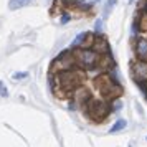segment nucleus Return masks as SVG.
Listing matches in <instances>:
<instances>
[{
  "label": "nucleus",
  "instance_id": "obj_17",
  "mask_svg": "<svg viewBox=\"0 0 147 147\" xmlns=\"http://www.w3.org/2000/svg\"><path fill=\"white\" fill-rule=\"evenodd\" d=\"M69 18H71V17H69V15H63V17H61V23H68V22H69Z\"/></svg>",
  "mask_w": 147,
  "mask_h": 147
},
{
  "label": "nucleus",
  "instance_id": "obj_6",
  "mask_svg": "<svg viewBox=\"0 0 147 147\" xmlns=\"http://www.w3.org/2000/svg\"><path fill=\"white\" fill-rule=\"evenodd\" d=\"M132 76L137 83L147 81V60H137L132 63Z\"/></svg>",
  "mask_w": 147,
  "mask_h": 147
},
{
  "label": "nucleus",
  "instance_id": "obj_9",
  "mask_svg": "<svg viewBox=\"0 0 147 147\" xmlns=\"http://www.w3.org/2000/svg\"><path fill=\"white\" fill-rule=\"evenodd\" d=\"M73 98L74 101H76V104H80V106H84L88 101L91 99V94H89V91H88L86 88H76L73 91Z\"/></svg>",
  "mask_w": 147,
  "mask_h": 147
},
{
  "label": "nucleus",
  "instance_id": "obj_11",
  "mask_svg": "<svg viewBox=\"0 0 147 147\" xmlns=\"http://www.w3.org/2000/svg\"><path fill=\"white\" fill-rule=\"evenodd\" d=\"M126 126H127V121H126V119H117V121L113 124V127L109 129V132H111V134H116V132H119V131H122V129H126Z\"/></svg>",
  "mask_w": 147,
  "mask_h": 147
},
{
  "label": "nucleus",
  "instance_id": "obj_5",
  "mask_svg": "<svg viewBox=\"0 0 147 147\" xmlns=\"http://www.w3.org/2000/svg\"><path fill=\"white\" fill-rule=\"evenodd\" d=\"M76 65V58H74V51H65L61 53L51 65V71L53 73H61L66 69H73Z\"/></svg>",
  "mask_w": 147,
  "mask_h": 147
},
{
  "label": "nucleus",
  "instance_id": "obj_14",
  "mask_svg": "<svg viewBox=\"0 0 147 147\" xmlns=\"http://www.w3.org/2000/svg\"><path fill=\"white\" fill-rule=\"evenodd\" d=\"M12 78H13L15 81L25 80V78H28V73H27V71H17V73H13V74H12Z\"/></svg>",
  "mask_w": 147,
  "mask_h": 147
},
{
  "label": "nucleus",
  "instance_id": "obj_4",
  "mask_svg": "<svg viewBox=\"0 0 147 147\" xmlns=\"http://www.w3.org/2000/svg\"><path fill=\"white\" fill-rule=\"evenodd\" d=\"M96 88L99 89V93L107 98V99H116V98H119L121 93H122V88H121L119 83H116L113 81V78L109 76V74H102L99 76L98 80H96Z\"/></svg>",
  "mask_w": 147,
  "mask_h": 147
},
{
  "label": "nucleus",
  "instance_id": "obj_8",
  "mask_svg": "<svg viewBox=\"0 0 147 147\" xmlns=\"http://www.w3.org/2000/svg\"><path fill=\"white\" fill-rule=\"evenodd\" d=\"M134 51H136V56L139 60H147V38L146 36H139L136 40Z\"/></svg>",
  "mask_w": 147,
  "mask_h": 147
},
{
  "label": "nucleus",
  "instance_id": "obj_18",
  "mask_svg": "<svg viewBox=\"0 0 147 147\" xmlns=\"http://www.w3.org/2000/svg\"><path fill=\"white\" fill-rule=\"evenodd\" d=\"M139 84H140V88H142V89L146 91V94H147V81H144V83H139Z\"/></svg>",
  "mask_w": 147,
  "mask_h": 147
},
{
  "label": "nucleus",
  "instance_id": "obj_1",
  "mask_svg": "<svg viewBox=\"0 0 147 147\" xmlns=\"http://www.w3.org/2000/svg\"><path fill=\"white\" fill-rule=\"evenodd\" d=\"M81 78L83 74L76 69H66V71H61L56 73L55 76V84H56V91H71L73 93L76 88L80 86Z\"/></svg>",
  "mask_w": 147,
  "mask_h": 147
},
{
  "label": "nucleus",
  "instance_id": "obj_10",
  "mask_svg": "<svg viewBox=\"0 0 147 147\" xmlns=\"http://www.w3.org/2000/svg\"><path fill=\"white\" fill-rule=\"evenodd\" d=\"M32 2H33V0H10V2H8V8H10V10H20V8L30 5Z\"/></svg>",
  "mask_w": 147,
  "mask_h": 147
},
{
  "label": "nucleus",
  "instance_id": "obj_13",
  "mask_svg": "<svg viewBox=\"0 0 147 147\" xmlns=\"http://www.w3.org/2000/svg\"><path fill=\"white\" fill-rule=\"evenodd\" d=\"M102 30H104V20H102V18H98L96 23H94V32H96V33H101Z\"/></svg>",
  "mask_w": 147,
  "mask_h": 147
},
{
  "label": "nucleus",
  "instance_id": "obj_15",
  "mask_svg": "<svg viewBox=\"0 0 147 147\" xmlns=\"http://www.w3.org/2000/svg\"><path fill=\"white\" fill-rule=\"evenodd\" d=\"M121 107H122V104H121L119 98H116V99H113V104H111V109H113V111H119Z\"/></svg>",
  "mask_w": 147,
  "mask_h": 147
},
{
  "label": "nucleus",
  "instance_id": "obj_7",
  "mask_svg": "<svg viewBox=\"0 0 147 147\" xmlns=\"http://www.w3.org/2000/svg\"><path fill=\"white\" fill-rule=\"evenodd\" d=\"M91 48H93L94 51H98L99 55H107L109 51H111V48H109V43H107V40L104 38V36H102V35H99V36H94Z\"/></svg>",
  "mask_w": 147,
  "mask_h": 147
},
{
  "label": "nucleus",
  "instance_id": "obj_2",
  "mask_svg": "<svg viewBox=\"0 0 147 147\" xmlns=\"http://www.w3.org/2000/svg\"><path fill=\"white\" fill-rule=\"evenodd\" d=\"M111 104H107L106 101H96V99H89L84 104V113L89 119H93L94 122H101L104 121L111 114Z\"/></svg>",
  "mask_w": 147,
  "mask_h": 147
},
{
  "label": "nucleus",
  "instance_id": "obj_12",
  "mask_svg": "<svg viewBox=\"0 0 147 147\" xmlns=\"http://www.w3.org/2000/svg\"><path fill=\"white\" fill-rule=\"evenodd\" d=\"M116 5H117V0H107L106 5H104V15L107 17V15L111 13V10H113Z\"/></svg>",
  "mask_w": 147,
  "mask_h": 147
},
{
  "label": "nucleus",
  "instance_id": "obj_16",
  "mask_svg": "<svg viewBox=\"0 0 147 147\" xmlns=\"http://www.w3.org/2000/svg\"><path fill=\"white\" fill-rule=\"evenodd\" d=\"M0 96H2V98H7L8 96V89H7V86L3 84V81H0Z\"/></svg>",
  "mask_w": 147,
  "mask_h": 147
},
{
  "label": "nucleus",
  "instance_id": "obj_3",
  "mask_svg": "<svg viewBox=\"0 0 147 147\" xmlns=\"http://www.w3.org/2000/svg\"><path fill=\"white\" fill-rule=\"evenodd\" d=\"M74 58H76V65L84 69H93V68L99 66L101 55L94 51L93 48H76L74 51Z\"/></svg>",
  "mask_w": 147,
  "mask_h": 147
},
{
  "label": "nucleus",
  "instance_id": "obj_20",
  "mask_svg": "<svg viewBox=\"0 0 147 147\" xmlns=\"http://www.w3.org/2000/svg\"><path fill=\"white\" fill-rule=\"evenodd\" d=\"M78 2H86V0H78Z\"/></svg>",
  "mask_w": 147,
  "mask_h": 147
},
{
  "label": "nucleus",
  "instance_id": "obj_19",
  "mask_svg": "<svg viewBox=\"0 0 147 147\" xmlns=\"http://www.w3.org/2000/svg\"><path fill=\"white\" fill-rule=\"evenodd\" d=\"M144 12L147 13V0H146V5H144Z\"/></svg>",
  "mask_w": 147,
  "mask_h": 147
},
{
  "label": "nucleus",
  "instance_id": "obj_21",
  "mask_svg": "<svg viewBox=\"0 0 147 147\" xmlns=\"http://www.w3.org/2000/svg\"><path fill=\"white\" fill-rule=\"evenodd\" d=\"M129 147H132V146H129Z\"/></svg>",
  "mask_w": 147,
  "mask_h": 147
}]
</instances>
